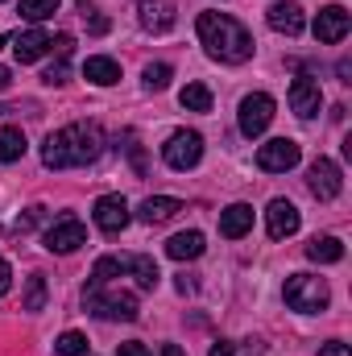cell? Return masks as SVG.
Here are the masks:
<instances>
[{
	"mask_svg": "<svg viewBox=\"0 0 352 356\" xmlns=\"http://www.w3.org/2000/svg\"><path fill=\"white\" fill-rule=\"evenodd\" d=\"M178 211H182V203L170 199V195H154V199H145L141 207H137V216H141V224H166V220H175Z\"/></svg>",
	"mask_w": 352,
	"mask_h": 356,
	"instance_id": "18",
	"label": "cell"
},
{
	"mask_svg": "<svg viewBox=\"0 0 352 356\" xmlns=\"http://www.w3.org/2000/svg\"><path fill=\"white\" fill-rule=\"evenodd\" d=\"M46 50H50V33H46V29H38V25L13 38V54H17V63H38Z\"/></svg>",
	"mask_w": 352,
	"mask_h": 356,
	"instance_id": "16",
	"label": "cell"
},
{
	"mask_svg": "<svg viewBox=\"0 0 352 356\" xmlns=\"http://www.w3.org/2000/svg\"><path fill=\"white\" fill-rule=\"evenodd\" d=\"M298 224H303V216H298V207H294L290 199H273V203L265 207V232H269L273 241L294 236V232H298Z\"/></svg>",
	"mask_w": 352,
	"mask_h": 356,
	"instance_id": "13",
	"label": "cell"
},
{
	"mask_svg": "<svg viewBox=\"0 0 352 356\" xmlns=\"http://www.w3.org/2000/svg\"><path fill=\"white\" fill-rule=\"evenodd\" d=\"M0 46H4V38H0Z\"/></svg>",
	"mask_w": 352,
	"mask_h": 356,
	"instance_id": "39",
	"label": "cell"
},
{
	"mask_svg": "<svg viewBox=\"0 0 352 356\" xmlns=\"http://www.w3.org/2000/svg\"><path fill=\"white\" fill-rule=\"evenodd\" d=\"M203 232H178L166 241V253L175 257V261H195V257H203Z\"/></svg>",
	"mask_w": 352,
	"mask_h": 356,
	"instance_id": "20",
	"label": "cell"
},
{
	"mask_svg": "<svg viewBox=\"0 0 352 356\" xmlns=\"http://www.w3.org/2000/svg\"><path fill=\"white\" fill-rule=\"evenodd\" d=\"M46 298H50V286H46L42 273H33V277L25 282V302H21V307H25L29 315H38V311H46Z\"/></svg>",
	"mask_w": 352,
	"mask_h": 356,
	"instance_id": "23",
	"label": "cell"
},
{
	"mask_svg": "<svg viewBox=\"0 0 352 356\" xmlns=\"http://www.w3.org/2000/svg\"><path fill=\"white\" fill-rule=\"evenodd\" d=\"M83 307L99 319H120V323H133L141 311H137V298L125 294V290H108L104 282H91L83 290Z\"/></svg>",
	"mask_w": 352,
	"mask_h": 356,
	"instance_id": "4",
	"label": "cell"
},
{
	"mask_svg": "<svg viewBox=\"0 0 352 356\" xmlns=\"http://www.w3.org/2000/svg\"><path fill=\"white\" fill-rule=\"evenodd\" d=\"M8 83H13V71H8V67H0V91H8Z\"/></svg>",
	"mask_w": 352,
	"mask_h": 356,
	"instance_id": "37",
	"label": "cell"
},
{
	"mask_svg": "<svg viewBox=\"0 0 352 356\" xmlns=\"http://www.w3.org/2000/svg\"><path fill=\"white\" fill-rule=\"evenodd\" d=\"M42 83H50V88H54V83H67V58H63V63H54V67L42 75Z\"/></svg>",
	"mask_w": 352,
	"mask_h": 356,
	"instance_id": "31",
	"label": "cell"
},
{
	"mask_svg": "<svg viewBox=\"0 0 352 356\" xmlns=\"http://www.w3.org/2000/svg\"><path fill=\"white\" fill-rule=\"evenodd\" d=\"M42 216H46V207H29L25 216H17V220H13V232H29V228H38V224H42Z\"/></svg>",
	"mask_w": 352,
	"mask_h": 356,
	"instance_id": "30",
	"label": "cell"
},
{
	"mask_svg": "<svg viewBox=\"0 0 352 356\" xmlns=\"http://www.w3.org/2000/svg\"><path fill=\"white\" fill-rule=\"evenodd\" d=\"M249 228H253V207H249V203H232V207L220 211V236L241 241Z\"/></svg>",
	"mask_w": 352,
	"mask_h": 356,
	"instance_id": "17",
	"label": "cell"
},
{
	"mask_svg": "<svg viewBox=\"0 0 352 356\" xmlns=\"http://www.w3.org/2000/svg\"><path fill=\"white\" fill-rule=\"evenodd\" d=\"M54 353L58 356H83L88 353V336H83V332H63V336L54 340Z\"/></svg>",
	"mask_w": 352,
	"mask_h": 356,
	"instance_id": "29",
	"label": "cell"
},
{
	"mask_svg": "<svg viewBox=\"0 0 352 356\" xmlns=\"http://www.w3.org/2000/svg\"><path fill=\"white\" fill-rule=\"evenodd\" d=\"M307 186H311V195H315L319 203H332V199L344 191V175H340V166H336L332 158H315L311 170H307Z\"/></svg>",
	"mask_w": 352,
	"mask_h": 356,
	"instance_id": "8",
	"label": "cell"
},
{
	"mask_svg": "<svg viewBox=\"0 0 352 356\" xmlns=\"http://www.w3.org/2000/svg\"><path fill=\"white\" fill-rule=\"evenodd\" d=\"M290 108H294V116L311 120V116L323 108V91H319V79H311V75H298V79L290 83Z\"/></svg>",
	"mask_w": 352,
	"mask_h": 356,
	"instance_id": "14",
	"label": "cell"
},
{
	"mask_svg": "<svg viewBox=\"0 0 352 356\" xmlns=\"http://www.w3.org/2000/svg\"><path fill=\"white\" fill-rule=\"evenodd\" d=\"M104 149V133L95 120H75L42 141V166L46 170H67V166H91Z\"/></svg>",
	"mask_w": 352,
	"mask_h": 356,
	"instance_id": "1",
	"label": "cell"
},
{
	"mask_svg": "<svg viewBox=\"0 0 352 356\" xmlns=\"http://www.w3.org/2000/svg\"><path fill=\"white\" fill-rule=\"evenodd\" d=\"M307 257L319 261V266H336V261L344 257V245H340L336 236H315V241L307 245Z\"/></svg>",
	"mask_w": 352,
	"mask_h": 356,
	"instance_id": "21",
	"label": "cell"
},
{
	"mask_svg": "<svg viewBox=\"0 0 352 356\" xmlns=\"http://www.w3.org/2000/svg\"><path fill=\"white\" fill-rule=\"evenodd\" d=\"M273 112H278L273 95H265V91H253V95H245V99H241V116H237V124H241V133L253 141V137H262L265 129H269Z\"/></svg>",
	"mask_w": 352,
	"mask_h": 356,
	"instance_id": "6",
	"label": "cell"
},
{
	"mask_svg": "<svg viewBox=\"0 0 352 356\" xmlns=\"http://www.w3.org/2000/svg\"><path fill=\"white\" fill-rule=\"evenodd\" d=\"M207 356H237V348H232L228 340H216V344H211V353H207Z\"/></svg>",
	"mask_w": 352,
	"mask_h": 356,
	"instance_id": "36",
	"label": "cell"
},
{
	"mask_svg": "<svg viewBox=\"0 0 352 356\" xmlns=\"http://www.w3.org/2000/svg\"><path fill=\"white\" fill-rule=\"evenodd\" d=\"M319 356H352V353H349V344L332 340V344H323V348H319Z\"/></svg>",
	"mask_w": 352,
	"mask_h": 356,
	"instance_id": "35",
	"label": "cell"
},
{
	"mask_svg": "<svg viewBox=\"0 0 352 356\" xmlns=\"http://www.w3.org/2000/svg\"><path fill=\"white\" fill-rule=\"evenodd\" d=\"M137 21L145 33H166L178 21V4L175 0H137Z\"/></svg>",
	"mask_w": 352,
	"mask_h": 356,
	"instance_id": "11",
	"label": "cell"
},
{
	"mask_svg": "<svg viewBox=\"0 0 352 356\" xmlns=\"http://www.w3.org/2000/svg\"><path fill=\"white\" fill-rule=\"evenodd\" d=\"M265 21H269V29H273V33H286V38H298V33H303V25H307L303 4H294V0H278V4H269Z\"/></svg>",
	"mask_w": 352,
	"mask_h": 356,
	"instance_id": "15",
	"label": "cell"
},
{
	"mask_svg": "<svg viewBox=\"0 0 352 356\" xmlns=\"http://www.w3.org/2000/svg\"><path fill=\"white\" fill-rule=\"evenodd\" d=\"M315 42H323V46H336V42H344L352 29V17L344 4H328V8H319V17H315Z\"/></svg>",
	"mask_w": 352,
	"mask_h": 356,
	"instance_id": "10",
	"label": "cell"
},
{
	"mask_svg": "<svg viewBox=\"0 0 352 356\" xmlns=\"http://www.w3.org/2000/svg\"><path fill=\"white\" fill-rule=\"evenodd\" d=\"M8 290H13V269H8V261H4V257H0V298H4Z\"/></svg>",
	"mask_w": 352,
	"mask_h": 356,
	"instance_id": "34",
	"label": "cell"
},
{
	"mask_svg": "<svg viewBox=\"0 0 352 356\" xmlns=\"http://www.w3.org/2000/svg\"><path fill=\"white\" fill-rule=\"evenodd\" d=\"M91 216H95V228H99V232L116 236V232L129 224V203H125V195H99L95 207H91Z\"/></svg>",
	"mask_w": 352,
	"mask_h": 356,
	"instance_id": "12",
	"label": "cell"
},
{
	"mask_svg": "<svg viewBox=\"0 0 352 356\" xmlns=\"http://www.w3.org/2000/svg\"><path fill=\"white\" fill-rule=\"evenodd\" d=\"M129 269H133V277H137V286H141V290H154V286H158V277H162V273H158V261H154V257H145V253L129 257Z\"/></svg>",
	"mask_w": 352,
	"mask_h": 356,
	"instance_id": "24",
	"label": "cell"
},
{
	"mask_svg": "<svg viewBox=\"0 0 352 356\" xmlns=\"http://www.w3.org/2000/svg\"><path fill=\"white\" fill-rule=\"evenodd\" d=\"M116 356H154V353H150L145 344H137V340H129V344H120V348H116Z\"/></svg>",
	"mask_w": 352,
	"mask_h": 356,
	"instance_id": "33",
	"label": "cell"
},
{
	"mask_svg": "<svg viewBox=\"0 0 352 356\" xmlns=\"http://www.w3.org/2000/svg\"><path fill=\"white\" fill-rule=\"evenodd\" d=\"M162 158H166L170 170H191V166H199V158H203V137H199L195 129H178V133H170V141L162 145Z\"/></svg>",
	"mask_w": 352,
	"mask_h": 356,
	"instance_id": "5",
	"label": "cell"
},
{
	"mask_svg": "<svg viewBox=\"0 0 352 356\" xmlns=\"http://www.w3.org/2000/svg\"><path fill=\"white\" fill-rule=\"evenodd\" d=\"M298 158H303V149L290 137H273V141H265L262 149H257V166H262L265 175H286V170L298 166Z\"/></svg>",
	"mask_w": 352,
	"mask_h": 356,
	"instance_id": "7",
	"label": "cell"
},
{
	"mask_svg": "<svg viewBox=\"0 0 352 356\" xmlns=\"http://www.w3.org/2000/svg\"><path fill=\"white\" fill-rule=\"evenodd\" d=\"M125 149H129L133 166H137V170H145V158H141V149H137V133H125Z\"/></svg>",
	"mask_w": 352,
	"mask_h": 356,
	"instance_id": "32",
	"label": "cell"
},
{
	"mask_svg": "<svg viewBox=\"0 0 352 356\" xmlns=\"http://www.w3.org/2000/svg\"><path fill=\"white\" fill-rule=\"evenodd\" d=\"M282 294H286V307L298 311V315H319V311H328V302H332L328 282L315 277V273H290Z\"/></svg>",
	"mask_w": 352,
	"mask_h": 356,
	"instance_id": "3",
	"label": "cell"
},
{
	"mask_svg": "<svg viewBox=\"0 0 352 356\" xmlns=\"http://www.w3.org/2000/svg\"><path fill=\"white\" fill-rule=\"evenodd\" d=\"M88 245V228L75 220V216H58L50 228H46V249L50 253H75Z\"/></svg>",
	"mask_w": 352,
	"mask_h": 356,
	"instance_id": "9",
	"label": "cell"
},
{
	"mask_svg": "<svg viewBox=\"0 0 352 356\" xmlns=\"http://www.w3.org/2000/svg\"><path fill=\"white\" fill-rule=\"evenodd\" d=\"M21 158H25V133L17 124H4L0 129V162L8 166V162H21Z\"/></svg>",
	"mask_w": 352,
	"mask_h": 356,
	"instance_id": "22",
	"label": "cell"
},
{
	"mask_svg": "<svg viewBox=\"0 0 352 356\" xmlns=\"http://www.w3.org/2000/svg\"><path fill=\"white\" fill-rule=\"evenodd\" d=\"M141 79H145V88L150 91H166L170 88V79H175V67H170V63H150Z\"/></svg>",
	"mask_w": 352,
	"mask_h": 356,
	"instance_id": "28",
	"label": "cell"
},
{
	"mask_svg": "<svg viewBox=\"0 0 352 356\" xmlns=\"http://www.w3.org/2000/svg\"><path fill=\"white\" fill-rule=\"evenodd\" d=\"M178 104L186 112H211V91L203 88V83H186V88L178 91Z\"/></svg>",
	"mask_w": 352,
	"mask_h": 356,
	"instance_id": "25",
	"label": "cell"
},
{
	"mask_svg": "<svg viewBox=\"0 0 352 356\" xmlns=\"http://www.w3.org/2000/svg\"><path fill=\"white\" fill-rule=\"evenodd\" d=\"M83 79L95 83V88H112V83H120V63H116V58L95 54V58L83 63Z\"/></svg>",
	"mask_w": 352,
	"mask_h": 356,
	"instance_id": "19",
	"label": "cell"
},
{
	"mask_svg": "<svg viewBox=\"0 0 352 356\" xmlns=\"http://www.w3.org/2000/svg\"><path fill=\"white\" fill-rule=\"evenodd\" d=\"M162 356H182V348H178V344H166V348H162Z\"/></svg>",
	"mask_w": 352,
	"mask_h": 356,
	"instance_id": "38",
	"label": "cell"
},
{
	"mask_svg": "<svg viewBox=\"0 0 352 356\" xmlns=\"http://www.w3.org/2000/svg\"><path fill=\"white\" fill-rule=\"evenodd\" d=\"M120 273H129V257H99L95 269H91V282H112V277H120Z\"/></svg>",
	"mask_w": 352,
	"mask_h": 356,
	"instance_id": "27",
	"label": "cell"
},
{
	"mask_svg": "<svg viewBox=\"0 0 352 356\" xmlns=\"http://www.w3.org/2000/svg\"><path fill=\"white\" fill-rule=\"evenodd\" d=\"M195 29H199V42H203V50L211 58L232 63V67L253 58V33L237 17H228V13H199Z\"/></svg>",
	"mask_w": 352,
	"mask_h": 356,
	"instance_id": "2",
	"label": "cell"
},
{
	"mask_svg": "<svg viewBox=\"0 0 352 356\" xmlns=\"http://www.w3.org/2000/svg\"><path fill=\"white\" fill-rule=\"evenodd\" d=\"M58 4H63V0H21V4H17V13H21L25 21H33V25H38V21H46V17H54V13H58Z\"/></svg>",
	"mask_w": 352,
	"mask_h": 356,
	"instance_id": "26",
	"label": "cell"
}]
</instances>
